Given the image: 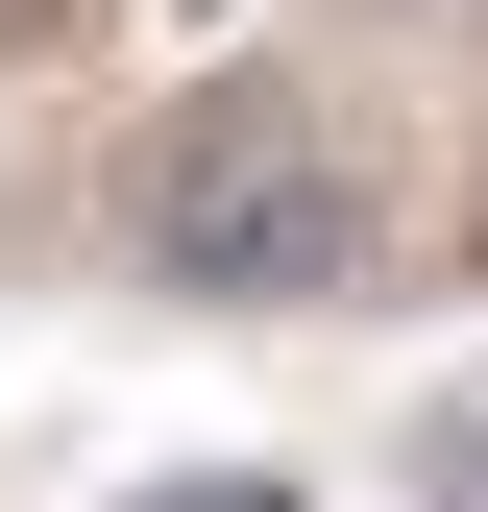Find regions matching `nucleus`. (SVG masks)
Instances as JSON below:
<instances>
[{"mask_svg":"<svg viewBox=\"0 0 488 512\" xmlns=\"http://www.w3.org/2000/svg\"><path fill=\"white\" fill-rule=\"evenodd\" d=\"M415 488H440V512H488V415H440V439H415Z\"/></svg>","mask_w":488,"mask_h":512,"instance_id":"f03ea898","label":"nucleus"},{"mask_svg":"<svg viewBox=\"0 0 488 512\" xmlns=\"http://www.w3.org/2000/svg\"><path fill=\"white\" fill-rule=\"evenodd\" d=\"M122 220H147V269L220 293V317H318V293H366V171H342V122L269 98V74L171 98L147 171H122Z\"/></svg>","mask_w":488,"mask_h":512,"instance_id":"f257e3e1","label":"nucleus"},{"mask_svg":"<svg viewBox=\"0 0 488 512\" xmlns=\"http://www.w3.org/2000/svg\"><path fill=\"white\" fill-rule=\"evenodd\" d=\"M171 512H293V488H244V464H220V488H171Z\"/></svg>","mask_w":488,"mask_h":512,"instance_id":"7ed1b4c3","label":"nucleus"}]
</instances>
